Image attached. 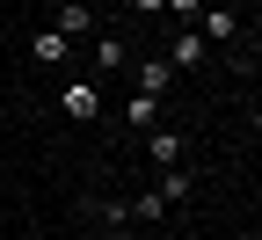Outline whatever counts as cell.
Returning a JSON list of instances; mask_svg holds the SVG:
<instances>
[{
	"label": "cell",
	"instance_id": "cell-1",
	"mask_svg": "<svg viewBox=\"0 0 262 240\" xmlns=\"http://www.w3.org/2000/svg\"><path fill=\"white\" fill-rule=\"evenodd\" d=\"M58 110L73 124H95V117H102V88H95V80H66L58 88Z\"/></svg>",
	"mask_w": 262,
	"mask_h": 240
},
{
	"label": "cell",
	"instance_id": "cell-2",
	"mask_svg": "<svg viewBox=\"0 0 262 240\" xmlns=\"http://www.w3.org/2000/svg\"><path fill=\"white\" fill-rule=\"evenodd\" d=\"M204 58H211V44L196 37V29H175V37H168V66H175V73H196Z\"/></svg>",
	"mask_w": 262,
	"mask_h": 240
},
{
	"label": "cell",
	"instance_id": "cell-3",
	"mask_svg": "<svg viewBox=\"0 0 262 240\" xmlns=\"http://www.w3.org/2000/svg\"><path fill=\"white\" fill-rule=\"evenodd\" d=\"M51 29H58L66 44H80V37H95V8H80V0H73V8H58V15H51Z\"/></svg>",
	"mask_w": 262,
	"mask_h": 240
},
{
	"label": "cell",
	"instance_id": "cell-4",
	"mask_svg": "<svg viewBox=\"0 0 262 240\" xmlns=\"http://www.w3.org/2000/svg\"><path fill=\"white\" fill-rule=\"evenodd\" d=\"M196 22H204V29H196V37H204V44H226V37H233V29H241V15H233V8H204Z\"/></svg>",
	"mask_w": 262,
	"mask_h": 240
},
{
	"label": "cell",
	"instance_id": "cell-5",
	"mask_svg": "<svg viewBox=\"0 0 262 240\" xmlns=\"http://www.w3.org/2000/svg\"><path fill=\"white\" fill-rule=\"evenodd\" d=\"M124 37H117V29H102V37H95V73H124Z\"/></svg>",
	"mask_w": 262,
	"mask_h": 240
},
{
	"label": "cell",
	"instance_id": "cell-6",
	"mask_svg": "<svg viewBox=\"0 0 262 240\" xmlns=\"http://www.w3.org/2000/svg\"><path fill=\"white\" fill-rule=\"evenodd\" d=\"M168 88H175V66H168V58H146V66H139V95H153V102H160Z\"/></svg>",
	"mask_w": 262,
	"mask_h": 240
},
{
	"label": "cell",
	"instance_id": "cell-7",
	"mask_svg": "<svg viewBox=\"0 0 262 240\" xmlns=\"http://www.w3.org/2000/svg\"><path fill=\"white\" fill-rule=\"evenodd\" d=\"M182 131H153V139H146V153H153V167H182Z\"/></svg>",
	"mask_w": 262,
	"mask_h": 240
},
{
	"label": "cell",
	"instance_id": "cell-8",
	"mask_svg": "<svg viewBox=\"0 0 262 240\" xmlns=\"http://www.w3.org/2000/svg\"><path fill=\"white\" fill-rule=\"evenodd\" d=\"M153 197L168 204V211H175V204H189V175H182V167H160V182H153Z\"/></svg>",
	"mask_w": 262,
	"mask_h": 240
},
{
	"label": "cell",
	"instance_id": "cell-9",
	"mask_svg": "<svg viewBox=\"0 0 262 240\" xmlns=\"http://www.w3.org/2000/svg\"><path fill=\"white\" fill-rule=\"evenodd\" d=\"M29 51H37V66H66V58H73V44H66L58 29H37V44H29Z\"/></svg>",
	"mask_w": 262,
	"mask_h": 240
},
{
	"label": "cell",
	"instance_id": "cell-10",
	"mask_svg": "<svg viewBox=\"0 0 262 240\" xmlns=\"http://www.w3.org/2000/svg\"><path fill=\"white\" fill-rule=\"evenodd\" d=\"M88 211H95V219H102V226H124V197H95V204H88Z\"/></svg>",
	"mask_w": 262,
	"mask_h": 240
},
{
	"label": "cell",
	"instance_id": "cell-11",
	"mask_svg": "<svg viewBox=\"0 0 262 240\" xmlns=\"http://www.w3.org/2000/svg\"><path fill=\"white\" fill-rule=\"evenodd\" d=\"M160 15H182V29H189L196 15H204V0H160Z\"/></svg>",
	"mask_w": 262,
	"mask_h": 240
},
{
	"label": "cell",
	"instance_id": "cell-12",
	"mask_svg": "<svg viewBox=\"0 0 262 240\" xmlns=\"http://www.w3.org/2000/svg\"><path fill=\"white\" fill-rule=\"evenodd\" d=\"M124 117H131V124H153V117H160V102H153V95H131V110H124Z\"/></svg>",
	"mask_w": 262,
	"mask_h": 240
},
{
	"label": "cell",
	"instance_id": "cell-13",
	"mask_svg": "<svg viewBox=\"0 0 262 240\" xmlns=\"http://www.w3.org/2000/svg\"><path fill=\"white\" fill-rule=\"evenodd\" d=\"M131 8H139V15H160V0H131Z\"/></svg>",
	"mask_w": 262,
	"mask_h": 240
},
{
	"label": "cell",
	"instance_id": "cell-14",
	"mask_svg": "<svg viewBox=\"0 0 262 240\" xmlns=\"http://www.w3.org/2000/svg\"><path fill=\"white\" fill-rule=\"evenodd\" d=\"M110 240H139V233H131V226H117V233H110Z\"/></svg>",
	"mask_w": 262,
	"mask_h": 240
},
{
	"label": "cell",
	"instance_id": "cell-15",
	"mask_svg": "<svg viewBox=\"0 0 262 240\" xmlns=\"http://www.w3.org/2000/svg\"><path fill=\"white\" fill-rule=\"evenodd\" d=\"M0 167H8V160H0Z\"/></svg>",
	"mask_w": 262,
	"mask_h": 240
}]
</instances>
